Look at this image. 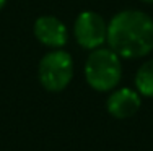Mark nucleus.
I'll return each mask as SVG.
<instances>
[{
    "mask_svg": "<svg viewBox=\"0 0 153 151\" xmlns=\"http://www.w3.org/2000/svg\"><path fill=\"white\" fill-rule=\"evenodd\" d=\"M106 42L121 59H142L153 50V18L142 10L116 13L108 23Z\"/></svg>",
    "mask_w": 153,
    "mask_h": 151,
    "instance_id": "1",
    "label": "nucleus"
},
{
    "mask_svg": "<svg viewBox=\"0 0 153 151\" xmlns=\"http://www.w3.org/2000/svg\"><path fill=\"white\" fill-rule=\"evenodd\" d=\"M83 73H85L86 83L94 91H112L122 78L121 57L109 47H98L94 50H90Z\"/></svg>",
    "mask_w": 153,
    "mask_h": 151,
    "instance_id": "2",
    "label": "nucleus"
},
{
    "mask_svg": "<svg viewBox=\"0 0 153 151\" xmlns=\"http://www.w3.org/2000/svg\"><path fill=\"white\" fill-rule=\"evenodd\" d=\"M38 78L49 93H60L74 78V59L64 49H52L42 55L38 65Z\"/></svg>",
    "mask_w": 153,
    "mask_h": 151,
    "instance_id": "3",
    "label": "nucleus"
},
{
    "mask_svg": "<svg viewBox=\"0 0 153 151\" xmlns=\"http://www.w3.org/2000/svg\"><path fill=\"white\" fill-rule=\"evenodd\" d=\"M74 36L80 47L86 50L103 47L108 36V23L100 13L85 10L74 23Z\"/></svg>",
    "mask_w": 153,
    "mask_h": 151,
    "instance_id": "4",
    "label": "nucleus"
},
{
    "mask_svg": "<svg viewBox=\"0 0 153 151\" xmlns=\"http://www.w3.org/2000/svg\"><path fill=\"white\" fill-rule=\"evenodd\" d=\"M33 33L42 46L51 49H62L68 41V31L65 23L52 15H42L36 18L33 24Z\"/></svg>",
    "mask_w": 153,
    "mask_h": 151,
    "instance_id": "5",
    "label": "nucleus"
},
{
    "mask_svg": "<svg viewBox=\"0 0 153 151\" xmlns=\"http://www.w3.org/2000/svg\"><path fill=\"white\" fill-rule=\"evenodd\" d=\"M142 106V98L137 89L132 88H119L112 89L106 101V109L116 119H129L135 116Z\"/></svg>",
    "mask_w": 153,
    "mask_h": 151,
    "instance_id": "6",
    "label": "nucleus"
},
{
    "mask_svg": "<svg viewBox=\"0 0 153 151\" xmlns=\"http://www.w3.org/2000/svg\"><path fill=\"white\" fill-rule=\"evenodd\" d=\"M134 81L138 94L145 98H153V59L138 68Z\"/></svg>",
    "mask_w": 153,
    "mask_h": 151,
    "instance_id": "7",
    "label": "nucleus"
},
{
    "mask_svg": "<svg viewBox=\"0 0 153 151\" xmlns=\"http://www.w3.org/2000/svg\"><path fill=\"white\" fill-rule=\"evenodd\" d=\"M5 5H7V0H0V10H2Z\"/></svg>",
    "mask_w": 153,
    "mask_h": 151,
    "instance_id": "8",
    "label": "nucleus"
},
{
    "mask_svg": "<svg viewBox=\"0 0 153 151\" xmlns=\"http://www.w3.org/2000/svg\"><path fill=\"white\" fill-rule=\"evenodd\" d=\"M140 2H143V3H153V0H140Z\"/></svg>",
    "mask_w": 153,
    "mask_h": 151,
    "instance_id": "9",
    "label": "nucleus"
}]
</instances>
